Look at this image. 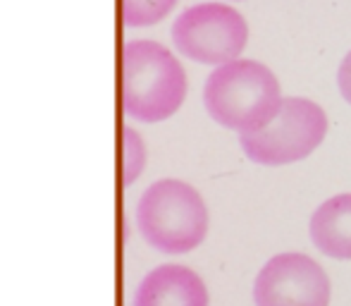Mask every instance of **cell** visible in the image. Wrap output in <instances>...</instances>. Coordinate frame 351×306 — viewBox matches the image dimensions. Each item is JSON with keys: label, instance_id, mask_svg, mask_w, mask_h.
<instances>
[{"label": "cell", "instance_id": "obj_1", "mask_svg": "<svg viewBox=\"0 0 351 306\" xmlns=\"http://www.w3.org/2000/svg\"><path fill=\"white\" fill-rule=\"evenodd\" d=\"M204 103L217 125L249 134L268 127L280 113V82L263 62L239 58L213 70L204 86Z\"/></svg>", "mask_w": 351, "mask_h": 306}, {"label": "cell", "instance_id": "obj_2", "mask_svg": "<svg viewBox=\"0 0 351 306\" xmlns=\"http://www.w3.org/2000/svg\"><path fill=\"white\" fill-rule=\"evenodd\" d=\"M186 75L182 62L158 41H130L122 48V110L132 120L162 122L182 108Z\"/></svg>", "mask_w": 351, "mask_h": 306}, {"label": "cell", "instance_id": "obj_3", "mask_svg": "<svg viewBox=\"0 0 351 306\" xmlns=\"http://www.w3.org/2000/svg\"><path fill=\"white\" fill-rule=\"evenodd\" d=\"M141 237L162 254H189L206 239L208 209L201 194L182 180H158L136 204Z\"/></svg>", "mask_w": 351, "mask_h": 306}, {"label": "cell", "instance_id": "obj_4", "mask_svg": "<svg viewBox=\"0 0 351 306\" xmlns=\"http://www.w3.org/2000/svg\"><path fill=\"white\" fill-rule=\"evenodd\" d=\"M328 115L308 98H282L280 113L268 127L241 134V149L258 165H289L304 161L323 144Z\"/></svg>", "mask_w": 351, "mask_h": 306}, {"label": "cell", "instance_id": "obj_5", "mask_svg": "<svg viewBox=\"0 0 351 306\" xmlns=\"http://www.w3.org/2000/svg\"><path fill=\"white\" fill-rule=\"evenodd\" d=\"M172 41L189 60L220 67L239 60L249 41V24L232 5L201 3L175 19Z\"/></svg>", "mask_w": 351, "mask_h": 306}, {"label": "cell", "instance_id": "obj_6", "mask_svg": "<svg viewBox=\"0 0 351 306\" xmlns=\"http://www.w3.org/2000/svg\"><path fill=\"white\" fill-rule=\"evenodd\" d=\"M330 294L328 273L299 251L273 256L254 283L256 306H330Z\"/></svg>", "mask_w": 351, "mask_h": 306}, {"label": "cell", "instance_id": "obj_7", "mask_svg": "<svg viewBox=\"0 0 351 306\" xmlns=\"http://www.w3.org/2000/svg\"><path fill=\"white\" fill-rule=\"evenodd\" d=\"M132 306H208V290L196 270L165 263L141 280Z\"/></svg>", "mask_w": 351, "mask_h": 306}, {"label": "cell", "instance_id": "obj_8", "mask_svg": "<svg viewBox=\"0 0 351 306\" xmlns=\"http://www.w3.org/2000/svg\"><path fill=\"white\" fill-rule=\"evenodd\" d=\"M308 232L320 254L351 261V194H337L320 204L311 215Z\"/></svg>", "mask_w": 351, "mask_h": 306}, {"label": "cell", "instance_id": "obj_9", "mask_svg": "<svg viewBox=\"0 0 351 306\" xmlns=\"http://www.w3.org/2000/svg\"><path fill=\"white\" fill-rule=\"evenodd\" d=\"M177 0H122V22L127 27H151L172 12Z\"/></svg>", "mask_w": 351, "mask_h": 306}, {"label": "cell", "instance_id": "obj_10", "mask_svg": "<svg viewBox=\"0 0 351 306\" xmlns=\"http://www.w3.org/2000/svg\"><path fill=\"white\" fill-rule=\"evenodd\" d=\"M146 165V146L139 132L125 127L122 130V187H130L139 180Z\"/></svg>", "mask_w": 351, "mask_h": 306}, {"label": "cell", "instance_id": "obj_11", "mask_svg": "<svg viewBox=\"0 0 351 306\" xmlns=\"http://www.w3.org/2000/svg\"><path fill=\"white\" fill-rule=\"evenodd\" d=\"M337 84H339V91H342L344 101L351 106V51L347 53V58L342 60V65H339Z\"/></svg>", "mask_w": 351, "mask_h": 306}]
</instances>
